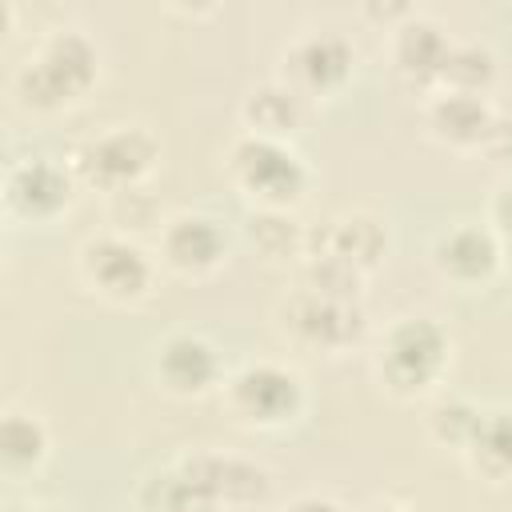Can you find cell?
Returning <instances> with one entry per match:
<instances>
[{"label": "cell", "instance_id": "cell-7", "mask_svg": "<svg viewBox=\"0 0 512 512\" xmlns=\"http://www.w3.org/2000/svg\"><path fill=\"white\" fill-rule=\"evenodd\" d=\"M428 132L448 148H484L492 156L512 152V120H504L488 96L472 92H432L424 108Z\"/></svg>", "mask_w": 512, "mask_h": 512}, {"label": "cell", "instance_id": "cell-6", "mask_svg": "<svg viewBox=\"0 0 512 512\" xmlns=\"http://www.w3.org/2000/svg\"><path fill=\"white\" fill-rule=\"evenodd\" d=\"M224 404L244 428H284L304 412V380L288 364L252 360L224 380Z\"/></svg>", "mask_w": 512, "mask_h": 512}, {"label": "cell", "instance_id": "cell-21", "mask_svg": "<svg viewBox=\"0 0 512 512\" xmlns=\"http://www.w3.org/2000/svg\"><path fill=\"white\" fill-rule=\"evenodd\" d=\"M48 456V428L40 416L32 412H16L8 408L4 420H0V464L8 476H20V472H32L40 468Z\"/></svg>", "mask_w": 512, "mask_h": 512}, {"label": "cell", "instance_id": "cell-13", "mask_svg": "<svg viewBox=\"0 0 512 512\" xmlns=\"http://www.w3.org/2000/svg\"><path fill=\"white\" fill-rule=\"evenodd\" d=\"M432 264L444 280H452L460 288H480L504 268V256H500V240L488 224L464 220V224L444 228L432 240Z\"/></svg>", "mask_w": 512, "mask_h": 512}, {"label": "cell", "instance_id": "cell-4", "mask_svg": "<svg viewBox=\"0 0 512 512\" xmlns=\"http://www.w3.org/2000/svg\"><path fill=\"white\" fill-rule=\"evenodd\" d=\"M160 160V144L148 128L140 124H116L100 136H88L72 148L68 156V168L72 176L84 184V188H96V192H128V188H140L144 176L156 168Z\"/></svg>", "mask_w": 512, "mask_h": 512}, {"label": "cell", "instance_id": "cell-25", "mask_svg": "<svg viewBox=\"0 0 512 512\" xmlns=\"http://www.w3.org/2000/svg\"><path fill=\"white\" fill-rule=\"evenodd\" d=\"M284 512H344L336 500H328V496H320V492H308V496H296V500H288L284 504Z\"/></svg>", "mask_w": 512, "mask_h": 512}, {"label": "cell", "instance_id": "cell-14", "mask_svg": "<svg viewBox=\"0 0 512 512\" xmlns=\"http://www.w3.org/2000/svg\"><path fill=\"white\" fill-rule=\"evenodd\" d=\"M160 260L180 276H208L228 260V232L216 216L180 212L160 228Z\"/></svg>", "mask_w": 512, "mask_h": 512}, {"label": "cell", "instance_id": "cell-1", "mask_svg": "<svg viewBox=\"0 0 512 512\" xmlns=\"http://www.w3.org/2000/svg\"><path fill=\"white\" fill-rule=\"evenodd\" d=\"M100 72V52L80 28H60L16 68L12 92L32 112H60L76 104Z\"/></svg>", "mask_w": 512, "mask_h": 512}, {"label": "cell", "instance_id": "cell-16", "mask_svg": "<svg viewBox=\"0 0 512 512\" xmlns=\"http://www.w3.org/2000/svg\"><path fill=\"white\" fill-rule=\"evenodd\" d=\"M304 252L332 256V260L356 268L360 276H368L388 252V228L372 212H344V216H332L324 228L308 232Z\"/></svg>", "mask_w": 512, "mask_h": 512}, {"label": "cell", "instance_id": "cell-27", "mask_svg": "<svg viewBox=\"0 0 512 512\" xmlns=\"http://www.w3.org/2000/svg\"><path fill=\"white\" fill-rule=\"evenodd\" d=\"M12 512H20V508H12ZM24 512H64V508H24Z\"/></svg>", "mask_w": 512, "mask_h": 512}, {"label": "cell", "instance_id": "cell-2", "mask_svg": "<svg viewBox=\"0 0 512 512\" xmlns=\"http://www.w3.org/2000/svg\"><path fill=\"white\" fill-rule=\"evenodd\" d=\"M448 356H452V340L432 316H400L380 340L376 376L392 396L412 400L424 396L444 376Z\"/></svg>", "mask_w": 512, "mask_h": 512}, {"label": "cell", "instance_id": "cell-5", "mask_svg": "<svg viewBox=\"0 0 512 512\" xmlns=\"http://www.w3.org/2000/svg\"><path fill=\"white\" fill-rule=\"evenodd\" d=\"M276 328L296 348L336 356V352H348L352 344H360L364 308H360V300H340V296H324L316 288H296L292 296L280 300Z\"/></svg>", "mask_w": 512, "mask_h": 512}, {"label": "cell", "instance_id": "cell-22", "mask_svg": "<svg viewBox=\"0 0 512 512\" xmlns=\"http://www.w3.org/2000/svg\"><path fill=\"white\" fill-rule=\"evenodd\" d=\"M496 80V56L476 44V40H464L456 44L452 40V52H448V68H444V84L440 92H472V96H488Z\"/></svg>", "mask_w": 512, "mask_h": 512}, {"label": "cell", "instance_id": "cell-26", "mask_svg": "<svg viewBox=\"0 0 512 512\" xmlns=\"http://www.w3.org/2000/svg\"><path fill=\"white\" fill-rule=\"evenodd\" d=\"M364 512H412V508H400V504H372V508H364Z\"/></svg>", "mask_w": 512, "mask_h": 512}, {"label": "cell", "instance_id": "cell-20", "mask_svg": "<svg viewBox=\"0 0 512 512\" xmlns=\"http://www.w3.org/2000/svg\"><path fill=\"white\" fill-rule=\"evenodd\" d=\"M136 512H216L188 472L172 460L136 484Z\"/></svg>", "mask_w": 512, "mask_h": 512}, {"label": "cell", "instance_id": "cell-9", "mask_svg": "<svg viewBox=\"0 0 512 512\" xmlns=\"http://www.w3.org/2000/svg\"><path fill=\"white\" fill-rule=\"evenodd\" d=\"M76 188L80 180L68 164H56L48 156L16 160L4 172V212L24 224H52L72 208Z\"/></svg>", "mask_w": 512, "mask_h": 512}, {"label": "cell", "instance_id": "cell-18", "mask_svg": "<svg viewBox=\"0 0 512 512\" xmlns=\"http://www.w3.org/2000/svg\"><path fill=\"white\" fill-rule=\"evenodd\" d=\"M480 480H512V408H484L472 440L460 452Z\"/></svg>", "mask_w": 512, "mask_h": 512}, {"label": "cell", "instance_id": "cell-15", "mask_svg": "<svg viewBox=\"0 0 512 512\" xmlns=\"http://www.w3.org/2000/svg\"><path fill=\"white\" fill-rule=\"evenodd\" d=\"M392 32V68L412 84V88H436L444 84V68H448V52H452V40L448 32L432 20V16H404L400 24L388 28Z\"/></svg>", "mask_w": 512, "mask_h": 512}, {"label": "cell", "instance_id": "cell-19", "mask_svg": "<svg viewBox=\"0 0 512 512\" xmlns=\"http://www.w3.org/2000/svg\"><path fill=\"white\" fill-rule=\"evenodd\" d=\"M244 236L256 248V256H264L272 264L304 256V248H308V232L300 228V220L288 208H252L244 220Z\"/></svg>", "mask_w": 512, "mask_h": 512}, {"label": "cell", "instance_id": "cell-17", "mask_svg": "<svg viewBox=\"0 0 512 512\" xmlns=\"http://www.w3.org/2000/svg\"><path fill=\"white\" fill-rule=\"evenodd\" d=\"M240 120L252 136H268V140H288L300 124H304V96L292 92L284 80H268L256 84L244 104H240Z\"/></svg>", "mask_w": 512, "mask_h": 512}, {"label": "cell", "instance_id": "cell-12", "mask_svg": "<svg viewBox=\"0 0 512 512\" xmlns=\"http://www.w3.org/2000/svg\"><path fill=\"white\" fill-rule=\"evenodd\" d=\"M156 380L172 396H204L216 384H224V360L220 348L200 332H172L156 344Z\"/></svg>", "mask_w": 512, "mask_h": 512}, {"label": "cell", "instance_id": "cell-11", "mask_svg": "<svg viewBox=\"0 0 512 512\" xmlns=\"http://www.w3.org/2000/svg\"><path fill=\"white\" fill-rule=\"evenodd\" d=\"M352 64H356V52L340 32H308L288 44L280 72H284V84L300 96H332L348 84Z\"/></svg>", "mask_w": 512, "mask_h": 512}, {"label": "cell", "instance_id": "cell-10", "mask_svg": "<svg viewBox=\"0 0 512 512\" xmlns=\"http://www.w3.org/2000/svg\"><path fill=\"white\" fill-rule=\"evenodd\" d=\"M188 480L204 492V500L224 512V508H252L272 496V472L248 456L232 452H188L176 460Z\"/></svg>", "mask_w": 512, "mask_h": 512}, {"label": "cell", "instance_id": "cell-8", "mask_svg": "<svg viewBox=\"0 0 512 512\" xmlns=\"http://www.w3.org/2000/svg\"><path fill=\"white\" fill-rule=\"evenodd\" d=\"M80 276L104 300L132 304V300L148 296L152 276H156V264L124 232H104V236L84 240V248H80Z\"/></svg>", "mask_w": 512, "mask_h": 512}, {"label": "cell", "instance_id": "cell-24", "mask_svg": "<svg viewBox=\"0 0 512 512\" xmlns=\"http://www.w3.org/2000/svg\"><path fill=\"white\" fill-rule=\"evenodd\" d=\"M488 228H492L496 240H500V256H504V264L512 268V184H504V188L492 196Z\"/></svg>", "mask_w": 512, "mask_h": 512}, {"label": "cell", "instance_id": "cell-3", "mask_svg": "<svg viewBox=\"0 0 512 512\" xmlns=\"http://www.w3.org/2000/svg\"><path fill=\"white\" fill-rule=\"evenodd\" d=\"M228 176L252 208H296L308 192V164L288 148V140H268L244 132L228 148Z\"/></svg>", "mask_w": 512, "mask_h": 512}, {"label": "cell", "instance_id": "cell-23", "mask_svg": "<svg viewBox=\"0 0 512 512\" xmlns=\"http://www.w3.org/2000/svg\"><path fill=\"white\" fill-rule=\"evenodd\" d=\"M480 416H484V408L476 400H468V396H444V400H436L428 408V432H432L436 444L464 452V444L472 440Z\"/></svg>", "mask_w": 512, "mask_h": 512}]
</instances>
